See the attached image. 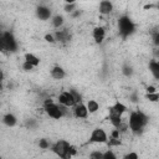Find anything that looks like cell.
I'll return each mask as SVG.
<instances>
[{"instance_id":"6da1fadb","label":"cell","mask_w":159,"mask_h":159,"mask_svg":"<svg viewBox=\"0 0 159 159\" xmlns=\"http://www.w3.org/2000/svg\"><path fill=\"white\" fill-rule=\"evenodd\" d=\"M147 123V117L142 112H133L129 117V127L133 132H139Z\"/></svg>"},{"instance_id":"7a4b0ae2","label":"cell","mask_w":159,"mask_h":159,"mask_svg":"<svg viewBox=\"0 0 159 159\" xmlns=\"http://www.w3.org/2000/svg\"><path fill=\"white\" fill-rule=\"evenodd\" d=\"M118 26H119V32H120V35H122L123 37L129 36V35L133 34V31H134V25H133V22H132L127 16H123V17L119 19Z\"/></svg>"},{"instance_id":"3957f363","label":"cell","mask_w":159,"mask_h":159,"mask_svg":"<svg viewBox=\"0 0 159 159\" xmlns=\"http://www.w3.org/2000/svg\"><path fill=\"white\" fill-rule=\"evenodd\" d=\"M71 145L66 140H58L53 145V152L61 158H71Z\"/></svg>"},{"instance_id":"277c9868","label":"cell","mask_w":159,"mask_h":159,"mask_svg":"<svg viewBox=\"0 0 159 159\" xmlns=\"http://www.w3.org/2000/svg\"><path fill=\"white\" fill-rule=\"evenodd\" d=\"M45 112H46L51 118H53V119H60V118L62 117V114H63L61 107L57 106V104H55L51 99L45 102Z\"/></svg>"},{"instance_id":"5b68a950","label":"cell","mask_w":159,"mask_h":159,"mask_svg":"<svg viewBox=\"0 0 159 159\" xmlns=\"http://www.w3.org/2000/svg\"><path fill=\"white\" fill-rule=\"evenodd\" d=\"M1 48L6 51H15L16 50V41L12 34L4 32L1 35Z\"/></svg>"},{"instance_id":"8992f818","label":"cell","mask_w":159,"mask_h":159,"mask_svg":"<svg viewBox=\"0 0 159 159\" xmlns=\"http://www.w3.org/2000/svg\"><path fill=\"white\" fill-rule=\"evenodd\" d=\"M58 101L65 107H73L77 103V101H76V98H75L72 92H62L58 96Z\"/></svg>"},{"instance_id":"52a82bcc","label":"cell","mask_w":159,"mask_h":159,"mask_svg":"<svg viewBox=\"0 0 159 159\" xmlns=\"http://www.w3.org/2000/svg\"><path fill=\"white\" fill-rule=\"evenodd\" d=\"M91 140L94 143H106L107 142V134L103 129L96 128L91 134Z\"/></svg>"},{"instance_id":"ba28073f","label":"cell","mask_w":159,"mask_h":159,"mask_svg":"<svg viewBox=\"0 0 159 159\" xmlns=\"http://www.w3.org/2000/svg\"><path fill=\"white\" fill-rule=\"evenodd\" d=\"M73 111H75V116L77 118H86L88 116V108H87V106H84L82 103H78Z\"/></svg>"},{"instance_id":"9c48e42d","label":"cell","mask_w":159,"mask_h":159,"mask_svg":"<svg viewBox=\"0 0 159 159\" xmlns=\"http://www.w3.org/2000/svg\"><path fill=\"white\" fill-rule=\"evenodd\" d=\"M36 16L40 20H47L51 16V10L48 7H45V6H39L36 9Z\"/></svg>"},{"instance_id":"30bf717a","label":"cell","mask_w":159,"mask_h":159,"mask_svg":"<svg viewBox=\"0 0 159 159\" xmlns=\"http://www.w3.org/2000/svg\"><path fill=\"white\" fill-rule=\"evenodd\" d=\"M113 10V5L109 0H102L99 4V12L103 15H108L109 12H112Z\"/></svg>"},{"instance_id":"8fae6325","label":"cell","mask_w":159,"mask_h":159,"mask_svg":"<svg viewBox=\"0 0 159 159\" xmlns=\"http://www.w3.org/2000/svg\"><path fill=\"white\" fill-rule=\"evenodd\" d=\"M104 36H106V31L103 27H94L93 29V39L97 43H101L104 40Z\"/></svg>"},{"instance_id":"7c38bea8","label":"cell","mask_w":159,"mask_h":159,"mask_svg":"<svg viewBox=\"0 0 159 159\" xmlns=\"http://www.w3.org/2000/svg\"><path fill=\"white\" fill-rule=\"evenodd\" d=\"M51 76L55 78V80H62L65 77V70L60 66H56L51 70Z\"/></svg>"},{"instance_id":"4fadbf2b","label":"cell","mask_w":159,"mask_h":159,"mask_svg":"<svg viewBox=\"0 0 159 159\" xmlns=\"http://www.w3.org/2000/svg\"><path fill=\"white\" fill-rule=\"evenodd\" d=\"M109 119H111V123H112L116 128H118V127H119V124L122 123V114H118V113L111 112V114H109Z\"/></svg>"},{"instance_id":"5bb4252c","label":"cell","mask_w":159,"mask_h":159,"mask_svg":"<svg viewBox=\"0 0 159 159\" xmlns=\"http://www.w3.org/2000/svg\"><path fill=\"white\" fill-rule=\"evenodd\" d=\"M2 120H4V123H5L7 127H14V125L16 124V117H15L14 114H11V113L5 114Z\"/></svg>"},{"instance_id":"9a60e30c","label":"cell","mask_w":159,"mask_h":159,"mask_svg":"<svg viewBox=\"0 0 159 159\" xmlns=\"http://www.w3.org/2000/svg\"><path fill=\"white\" fill-rule=\"evenodd\" d=\"M25 61L30 62V63L34 65V66H39V65H40V58L36 57V56L32 55V53H25Z\"/></svg>"},{"instance_id":"2e32d148","label":"cell","mask_w":159,"mask_h":159,"mask_svg":"<svg viewBox=\"0 0 159 159\" xmlns=\"http://www.w3.org/2000/svg\"><path fill=\"white\" fill-rule=\"evenodd\" d=\"M125 106L123 104V103H119V102H117L112 108H111V112H114V113H118V114H122V113H124L125 112Z\"/></svg>"},{"instance_id":"e0dca14e","label":"cell","mask_w":159,"mask_h":159,"mask_svg":"<svg viewBox=\"0 0 159 159\" xmlns=\"http://www.w3.org/2000/svg\"><path fill=\"white\" fill-rule=\"evenodd\" d=\"M149 68H150V72L153 73V76L159 80V63L157 61H153V62H150Z\"/></svg>"},{"instance_id":"ac0fdd59","label":"cell","mask_w":159,"mask_h":159,"mask_svg":"<svg viewBox=\"0 0 159 159\" xmlns=\"http://www.w3.org/2000/svg\"><path fill=\"white\" fill-rule=\"evenodd\" d=\"M87 108H88V112H89V113H94V112H97V111H98L99 104H98L96 101L91 99V101H88V102H87Z\"/></svg>"},{"instance_id":"d6986e66","label":"cell","mask_w":159,"mask_h":159,"mask_svg":"<svg viewBox=\"0 0 159 159\" xmlns=\"http://www.w3.org/2000/svg\"><path fill=\"white\" fill-rule=\"evenodd\" d=\"M62 24H63V17L61 15H57L53 17V20H52L53 27H60V26H62Z\"/></svg>"},{"instance_id":"ffe728a7","label":"cell","mask_w":159,"mask_h":159,"mask_svg":"<svg viewBox=\"0 0 159 159\" xmlns=\"http://www.w3.org/2000/svg\"><path fill=\"white\" fill-rule=\"evenodd\" d=\"M56 40H61V41H65V40H68V34L67 31H57L56 32Z\"/></svg>"},{"instance_id":"44dd1931","label":"cell","mask_w":159,"mask_h":159,"mask_svg":"<svg viewBox=\"0 0 159 159\" xmlns=\"http://www.w3.org/2000/svg\"><path fill=\"white\" fill-rule=\"evenodd\" d=\"M147 98L150 101V102H157L159 101V94L158 93H147Z\"/></svg>"},{"instance_id":"7402d4cb","label":"cell","mask_w":159,"mask_h":159,"mask_svg":"<svg viewBox=\"0 0 159 159\" xmlns=\"http://www.w3.org/2000/svg\"><path fill=\"white\" fill-rule=\"evenodd\" d=\"M39 145H40V148H41V149H47V148L50 147V143H48L46 139H40Z\"/></svg>"},{"instance_id":"603a6c76","label":"cell","mask_w":159,"mask_h":159,"mask_svg":"<svg viewBox=\"0 0 159 159\" xmlns=\"http://www.w3.org/2000/svg\"><path fill=\"white\" fill-rule=\"evenodd\" d=\"M34 67H35V66H34V65H31V63H30V62H27V61H25V62H24V65H22V68H24L25 71H31Z\"/></svg>"},{"instance_id":"cb8c5ba5","label":"cell","mask_w":159,"mask_h":159,"mask_svg":"<svg viewBox=\"0 0 159 159\" xmlns=\"http://www.w3.org/2000/svg\"><path fill=\"white\" fill-rule=\"evenodd\" d=\"M103 158H104V159H114L116 155H114L112 152H107V153L103 154Z\"/></svg>"},{"instance_id":"d4e9b609","label":"cell","mask_w":159,"mask_h":159,"mask_svg":"<svg viewBox=\"0 0 159 159\" xmlns=\"http://www.w3.org/2000/svg\"><path fill=\"white\" fill-rule=\"evenodd\" d=\"M73 7H75V4H67L66 7H65V11L71 12V11H73Z\"/></svg>"},{"instance_id":"484cf974","label":"cell","mask_w":159,"mask_h":159,"mask_svg":"<svg viewBox=\"0 0 159 159\" xmlns=\"http://www.w3.org/2000/svg\"><path fill=\"white\" fill-rule=\"evenodd\" d=\"M112 138L119 139V129H118V128H117V129H114V130L112 132Z\"/></svg>"},{"instance_id":"4316f807","label":"cell","mask_w":159,"mask_h":159,"mask_svg":"<svg viewBox=\"0 0 159 159\" xmlns=\"http://www.w3.org/2000/svg\"><path fill=\"white\" fill-rule=\"evenodd\" d=\"M45 40H46L47 42H55V39H53V36H52V35H50V34H47V35L45 36Z\"/></svg>"},{"instance_id":"83f0119b","label":"cell","mask_w":159,"mask_h":159,"mask_svg":"<svg viewBox=\"0 0 159 159\" xmlns=\"http://www.w3.org/2000/svg\"><path fill=\"white\" fill-rule=\"evenodd\" d=\"M89 157H91V158H103V154L99 153V152H96V153H92Z\"/></svg>"},{"instance_id":"f1b7e54d","label":"cell","mask_w":159,"mask_h":159,"mask_svg":"<svg viewBox=\"0 0 159 159\" xmlns=\"http://www.w3.org/2000/svg\"><path fill=\"white\" fill-rule=\"evenodd\" d=\"M123 73H124V75H127V76H128V75H130V73H132L130 67H124V68H123Z\"/></svg>"},{"instance_id":"f546056e","label":"cell","mask_w":159,"mask_h":159,"mask_svg":"<svg viewBox=\"0 0 159 159\" xmlns=\"http://www.w3.org/2000/svg\"><path fill=\"white\" fill-rule=\"evenodd\" d=\"M125 158H128V159H129V158L137 159V158H138V154H135V153H129V154H127V155H125Z\"/></svg>"},{"instance_id":"4dcf8cb0","label":"cell","mask_w":159,"mask_h":159,"mask_svg":"<svg viewBox=\"0 0 159 159\" xmlns=\"http://www.w3.org/2000/svg\"><path fill=\"white\" fill-rule=\"evenodd\" d=\"M154 42H155V45H158V46H159V32L154 35Z\"/></svg>"},{"instance_id":"1f68e13d","label":"cell","mask_w":159,"mask_h":159,"mask_svg":"<svg viewBox=\"0 0 159 159\" xmlns=\"http://www.w3.org/2000/svg\"><path fill=\"white\" fill-rule=\"evenodd\" d=\"M147 92H148V93H154V92H155V88H154L153 86H150V87L147 88Z\"/></svg>"},{"instance_id":"d6a6232c","label":"cell","mask_w":159,"mask_h":159,"mask_svg":"<svg viewBox=\"0 0 159 159\" xmlns=\"http://www.w3.org/2000/svg\"><path fill=\"white\" fill-rule=\"evenodd\" d=\"M65 1H66L67 4H75V1H76V0H65Z\"/></svg>"},{"instance_id":"836d02e7","label":"cell","mask_w":159,"mask_h":159,"mask_svg":"<svg viewBox=\"0 0 159 159\" xmlns=\"http://www.w3.org/2000/svg\"><path fill=\"white\" fill-rule=\"evenodd\" d=\"M158 10H159V4H158Z\"/></svg>"},{"instance_id":"e575fe53","label":"cell","mask_w":159,"mask_h":159,"mask_svg":"<svg viewBox=\"0 0 159 159\" xmlns=\"http://www.w3.org/2000/svg\"><path fill=\"white\" fill-rule=\"evenodd\" d=\"M157 62H158V63H159V60H158V61H157Z\"/></svg>"}]
</instances>
